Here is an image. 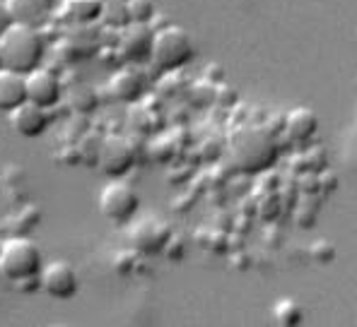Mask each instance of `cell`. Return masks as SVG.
I'll use <instances>...</instances> for the list:
<instances>
[{
	"instance_id": "obj_4",
	"label": "cell",
	"mask_w": 357,
	"mask_h": 327,
	"mask_svg": "<svg viewBox=\"0 0 357 327\" xmlns=\"http://www.w3.org/2000/svg\"><path fill=\"white\" fill-rule=\"evenodd\" d=\"M44 257L27 236H13L0 248V274L10 282H29L39 277Z\"/></svg>"
},
{
	"instance_id": "obj_19",
	"label": "cell",
	"mask_w": 357,
	"mask_h": 327,
	"mask_svg": "<svg viewBox=\"0 0 357 327\" xmlns=\"http://www.w3.org/2000/svg\"><path fill=\"white\" fill-rule=\"evenodd\" d=\"M126 3H128L130 22L150 24V19L155 17V5H152V0H126Z\"/></svg>"
},
{
	"instance_id": "obj_14",
	"label": "cell",
	"mask_w": 357,
	"mask_h": 327,
	"mask_svg": "<svg viewBox=\"0 0 357 327\" xmlns=\"http://www.w3.org/2000/svg\"><path fill=\"white\" fill-rule=\"evenodd\" d=\"M5 3L15 22L31 24V27L44 22L54 8V0H5Z\"/></svg>"
},
{
	"instance_id": "obj_21",
	"label": "cell",
	"mask_w": 357,
	"mask_h": 327,
	"mask_svg": "<svg viewBox=\"0 0 357 327\" xmlns=\"http://www.w3.org/2000/svg\"><path fill=\"white\" fill-rule=\"evenodd\" d=\"M0 67H3V61H0Z\"/></svg>"
},
{
	"instance_id": "obj_3",
	"label": "cell",
	"mask_w": 357,
	"mask_h": 327,
	"mask_svg": "<svg viewBox=\"0 0 357 327\" xmlns=\"http://www.w3.org/2000/svg\"><path fill=\"white\" fill-rule=\"evenodd\" d=\"M193 58V41L186 34V29L176 27V24H165V27L155 29V39H152L150 63L160 72H174L178 67L188 65Z\"/></svg>"
},
{
	"instance_id": "obj_5",
	"label": "cell",
	"mask_w": 357,
	"mask_h": 327,
	"mask_svg": "<svg viewBox=\"0 0 357 327\" xmlns=\"http://www.w3.org/2000/svg\"><path fill=\"white\" fill-rule=\"evenodd\" d=\"M99 212H102L104 219H109L112 224L126 226L135 219L140 209V195L130 183L121 181V178H114L112 183L102 188L99 193Z\"/></svg>"
},
{
	"instance_id": "obj_12",
	"label": "cell",
	"mask_w": 357,
	"mask_h": 327,
	"mask_svg": "<svg viewBox=\"0 0 357 327\" xmlns=\"http://www.w3.org/2000/svg\"><path fill=\"white\" fill-rule=\"evenodd\" d=\"M319 133V115L314 113L312 109L299 106L292 109L285 118V128H282V135L290 142L292 147H304L317 137Z\"/></svg>"
},
{
	"instance_id": "obj_7",
	"label": "cell",
	"mask_w": 357,
	"mask_h": 327,
	"mask_svg": "<svg viewBox=\"0 0 357 327\" xmlns=\"http://www.w3.org/2000/svg\"><path fill=\"white\" fill-rule=\"evenodd\" d=\"M77 272L70 262L66 260H54L49 265L41 267L39 272V289L44 294H49L51 298H59V301H68L77 294Z\"/></svg>"
},
{
	"instance_id": "obj_13",
	"label": "cell",
	"mask_w": 357,
	"mask_h": 327,
	"mask_svg": "<svg viewBox=\"0 0 357 327\" xmlns=\"http://www.w3.org/2000/svg\"><path fill=\"white\" fill-rule=\"evenodd\" d=\"M27 102V80L22 72L0 67V111L10 113L20 104Z\"/></svg>"
},
{
	"instance_id": "obj_6",
	"label": "cell",
	"mask_w": 357,
	"mask_h": 327,
	"mask_svg": "<svg viewBox=\"0 0 357 327\" xmlns=\"http://www.w3.org/2000/svg\"><path fill=\"white\" fill-rule=\"evenodd\" d=\"M133 164H135V150L126 137L109 135L97 147V166L104 176L121 178L133 168Z\"/></svg>"
},
{
	"instance_id": "obj_16",
	"label": "cell",
	"mask_w": 357,
	"mask_h": 327,
	"mask_svg": "<svg viewBox=\"0 0 357 327\" xmlns=\"http://www.w3.org/2000/svg\"><path fill=\"white\" fill-rule=\"evenodd\" d=\"M63 13L70 22L75 24H89L102 17L104 0H63Z\"/></svg>"
},
{
	"instance_id": "obj_20",
	"label": "cell",
	"mask_w": 357,
	"mask_h": 327,
	"mask_svg": "<svg viewBox=\"0 0 357 327\" xmlns=\"http://www.w3.org/2000/svg\"><path fill=\"white\" fill-rule=\"evenodd\" d=\"M15 19H13V15H10V10H8V3L5 0H0V34H3L5 29L13 24Z\"/></svg>"
},
{
	"instance_id": "obj_15",
	"label": "cell",
	"mask_w": 357,
	"mask_h": 327,
	"mask_svg": "<svg viewBox=\"0 0 357 327\" xmlns=\"http://www.w3.org/2000/svg\"><path fill=\"white\" fill-rule=\"evenodd\" d=\"M109 87H112L114 99H119V102H138L143 97L145 82L135 70H123L114 77Z\"/></svg>"
},
{
	"instance_id": "obj_18",
	"label": "cell",
	"mask_w": 357,
	"mask_h": 327,
	"mask_svg": "<svg viewBox=\"0 0 357 327\" xmlns=\"http://www.w3.org/2000/svg\"><path fill=\"white\" fill-rule=\"evenodd\" d=\"M304 313L299 308V303H295L292 298H282L280 303L275 305V320L280 325H287V327H295L302 323Z\"/></svg>"
},
{
	"instance_id": "obj_1",
	"label": "cell",
	"mask_w": 357,
	"mask_h": 327,
	"mask_svg": "<svg viewBox=\"0 0 357 327\" xmlns=\"http://www.w3.org/2000/svg\"><path fill=\"white\" fill-rule=\"evenodd\" d=\"M44 56V36L31 24L13 22L0 34V61H3V67H8V70L27 75V72L41 67Z\"/></svg>"
},
{
	"instance_id": "obj_17",
	"label": "cell",
	"mask_w": 357,
	"mask_h": 327,
	"mask_svg": "<svg viewBox=\"0 0 357 327\" xmlns=\"http://www.w3.org/2000/svg\"><path fill=\"white\" fill-rule=\"evenodd\" d=\"M68 99H70V106L75 109L77 113H89V111H94L99 104V97L92 87H75Z\"/></svg>"
},
{
	"instance_id": "obj_10",
	"label": "cell",
	"mask_w": 357,
	"mask_h": 327,
	"mask_svg": "<svg viewBox=\"0 0 357 327\" xmlns=\"http://www.w3.org/2000/svg\"><path fill=\"white\" fill-rule=\"evenodd\" d=\"M133 224V221H130ZM172 239V229L167 221L157 219V217H148V219H140L133 224L130 229V244L138 253H160L165 250L167 244Z\"/></svg>"
},
{
	"instance_id": "obj_2",
	"label": "cell",
	"mask_w": 357,
	"mask_h": 327,
	"mask_svg": "<svg viewBox=\"0 0 357 327\" xmlns=\"http://www.w3.org/2000/svg\"><path fill=\"white\" fill-rule=\"evenodd\" d=\"M229 154H232L234 166L244 173H261L275 166L278 142L266 128L244 125L229 137Z\"/></svg>"
},
{
	"instance_id": "obj_11",
	"label": "cell",
	"mask_w": 357,
	"mask_h": 327,
	"mask_svg": "<svg viewBox=\"0 0 357 327\" xmlns=\"http://www.w3.org/2000/svg\"><path fill=\"white\" fill-rule=\"evenodd\" d=\"M8 118L15 133L22 137H39L49 128V109L31 102H24L17 109H13L8 113Z\"/></svg>"
},
{
	"instance_id": "obj_8",
	"label": "cell",
	"mask_w": 357,
	"mask_h": 327,
	"mask_svg": "<svg viewBox=\"0 0 357 327\" xmlns=\"http://www.w3.org/2000/svg\"><path fill=\"white\" fill-rule=\"evenodd\" d=\"M152 39H155V29L150 24H140V22H130L121 29L119 36V56L126 63H143L150 61V51H152Z\"/></svg>"
},
{
	"instance_id": "obj_9",
	"label": "cell",
	"mask_w": 357,
	"mask_h": 327,
	"mask_svg": "<svg viewBox=\"0 0 357 327\" xmlns=\"http://www.w3.org/2000/svg\"><path fill=\"white\" fill-rule=\"evenodd\" d=\"M27 80V102L44 109H54L63 99V82L49 67H36L24 75Z\"/></svg>"
}]
</instances>
